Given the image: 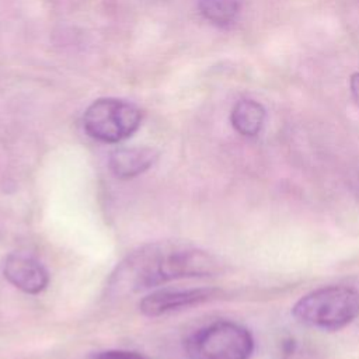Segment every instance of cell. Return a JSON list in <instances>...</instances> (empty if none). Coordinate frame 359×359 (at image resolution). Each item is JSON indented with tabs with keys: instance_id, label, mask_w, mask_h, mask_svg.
<instances>
[{
	"instance_id": "obj_1",
	"label": "cell",
	"mask_w": 359,
	"mask_h": 359,
	"mask_svg": "<svg viewBox=\"0 0 359 359\" xmlns=\"http://www.w3.org/2000/svg\"><path fill=\"white\" fill-rule=\"evenodd\" d=\"M220 269L206 251L178 243L146 244L128 254L109 278L116 293H136L177 279L213 276Z\"/></svg>"
},
{
	"instance_id": "obj_2",
	"label": "cell",
	"mask_w": 359,
	"mask_h": 359,
	"mask_svg": "<svg viewBox=\"0 0 359 359\" xmlns=\"http://www.w3.org/2000/svg\"><path fill=\"white\" fill-rule=\"evenodd\" d=\"M292 314L300 324L311 328L342 330L359 316V290L344 285L317 287L294 303Z\"/></svg>"
},
{
	"instance_id": "obj_3",
	"label": "cell",
	"mask_w": 359,
	"mask_h": 359,
	"mask_svg": "<svg viewBox=\"0 0 359 359\" xmlns=\"http://www.w3.org/2000/svg\"><path fill=\"white\" fill-rule=\"evenodd\" d=\"M255 342L251 332L227 320L208 324L185 341L188 359H250Z\"/></svg>"
},
{
	"instance_id": "obj_4",
	"label": "cell",
	"mask_w": 359,
	"mask_h": 359,
	"mask_svg": "<svg viewBox=\"0 0 359 359\" xmlns=\"http://www.w3.org/2000/svg\"><path fill=\"white\" fill-rule=\"evenodd\" d=\"M142 111L132 102L118 98H98L83 115L86 133L102 143H118L130 137L142 123Z\"/></svg>"
},
{
	"instance_id": "obj_5",
	"label": "cell",
	"mask_w": 359,
	"mask_h": 359,
	"mask_svg": "<svg viewBox=\"0 0 359 359\" xmlns=\"http://www.w3.org/2000/svg\"><path fill=\"white\" fill-rule=\"evenodd\" d=\"M217 293L219 292L212 287L160 289L146 294L139 302V310L147 317H158L174 310L205 303L216 297Z\"/></svg>"
},
{
	"instance_id": "obj_6",
	"label": "cell",
	"mask_w": 359,
	"mask_h": 359,
	"mask_svg": "<svg viewBox=\"0 0 359 359\" xmlns=\"http://www.w3.org/2000/svg\"><path fill=\"white\" fill-rule=\"evenodd\" d=\"M3 275L14 287L28 294L43 292L49 283V273L43 265L22 252H11L6 257Z\"/></svg>"
},
{
	"instance_id": "obj_7",
	"label": "cell",
	"mask_w": 359,
	"mask_h": 359,
	"mask_svg": "<svg viewBox=\"0 0 359 359\" xmlns=\"http://www.w3.org/2000/svg\"><path fill=\"white\" fill-rule=\"evenodd\" d=\"M157 158L158 153L151 147H119L111 151L108 167L116 178L130 180L146 172Z\"/></svg>"
},
{
	"instance_id": "obj_8",
	"label": "cell",
	"mask_w": 359,
	"mask_h": 359,
	"mask_svg": "<svg viewBox=\"0 0 359 359\" xmlns=\"http://www.w3.org/2000/svg\"><path fill=\"white\" fill-rule=\"evenodd\" d=\"M231 126L245 137L257 136L265 122V108L258 101L243 98L237 101L230 112Z\"/></svg>"
},
{
	"instance_id": "obj_9",
	"label": "cell",
	"mask_w": 359,
	"mask_h": 359,
	"mask_svg": "<svg viewBox=\"0 0 359 359\" xmlns=\"http://www.w3.org/2000/svg\"><path fill=\"white\" fill-rule=\"evenodd\" d=\"M198 8L205 20L217 27H229L240 13L237 0H198Z\"/></svg>"
},
{
	"instance_id": "obj_10",
	"label": "cell",
	"mask_w": 359,
	"mask_h": 359,
	"mask_svg": "<svg viewBox=\"0 0 359 359\" xmlns=\"http://www.w3.org/2000/svg\"><path fill=\"white\" fill-rule=\"evenodd\" d=\"M91 359H149L140 352L125 351V349H108L100 351L91 355Z\"/></svg>"
},
{
	"instance_id": "obj_11",
	"label": "cell",
	"mask_w": 359,
	"mask_h": 359,
	"mask_svg": "<svg viewBox=\"0 0 359 359\" xmlns=\"http://www.w3.org/2000/svg\"><path fill=\"white\" fill-rule=\"evenodd\" d=\"M349 88L353 100L359 104V72H355L349 77Z\"/></svg>"
}]
</instances>
